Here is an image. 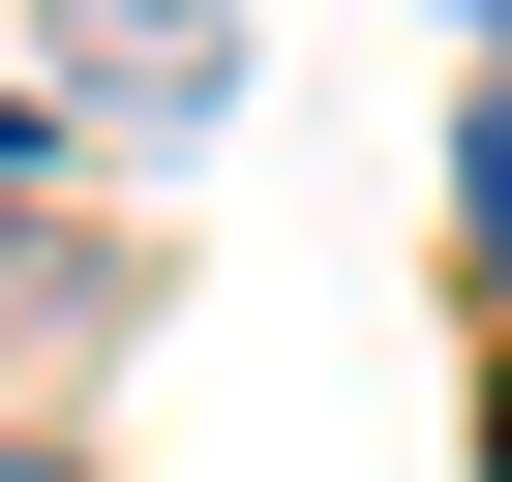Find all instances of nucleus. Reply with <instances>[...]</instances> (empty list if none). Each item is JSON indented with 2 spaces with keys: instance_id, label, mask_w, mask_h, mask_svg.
Instances as JSON below:
<instances>
[{
  "instance_id": "1",
  "label": "nucleus",
  "mask_w": 512,
  "mask_h": 482,
  "mask_svg": "<svg viewBox=\"0 0 512 482\" xmlns=\"http://www.w3.org/2000/svg\"><path fill=\"white\" fill-rule=\"evenodd\" d=\"M61 91H91V121H151V151H181V121H211V91H241V31H211V0H61Z\"/></svg>"
},
{
  "instance_id": "2",
  "label": "nucleus",
  "mask_w": 512,
  "mask_h": 482,
  "mask_svg": "<svg viewBox=\"0 0 512 482\" xmlns=\"http://www.w3.org/2000/svg\"><path fill=\"white\" fill-rule=\"evenodd\" d=\"M0 482H91V452H61V422H0Z\"/></svg>"
},
{
  "instance_id": "3",
  "label": "nucleus",
  "mask_w": 512,
  "mask_h": 482,
  "mask_svg": "<svg viewBox=\"0 0 512 482\" xmlns=\"http://www.w3.org/2000/svg\"><path fill=\"white\" fill-rule=\"evenodd\" d=\"M482 272H512V121H482Z\"/></svg>"
}]
</instances>
